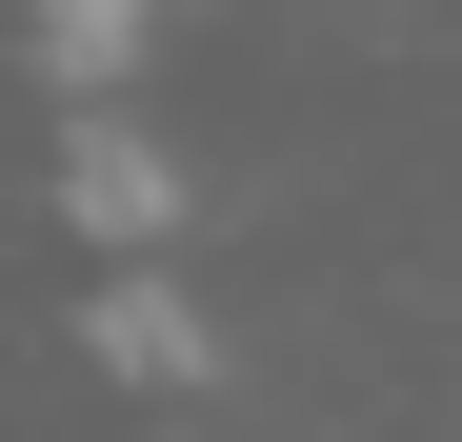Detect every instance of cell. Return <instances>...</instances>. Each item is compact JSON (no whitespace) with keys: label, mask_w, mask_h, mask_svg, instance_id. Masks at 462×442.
Listing matches in <instances>:
<instances>
[{"label":"cell","mask_w":462,"mask_h":442,"mask_svg":"<svg viewBox=\"0 0 462 442\" xmlns=\"http://www.w3.org/2000/svg\"><path fill=\"white\" fill-rule=\"evenodd\" d=\"M21 41H41V81H60V101H121V81H141V41H162V0H21Z\"/></svg>","instance_id":"2"},{"label":"cell","mask_w":462,"mask_h":442,"mask_svg":"<svg viewBox=\"0 0 462 442\" xmlns=\"http://www.w3.org/2000/svg\"><path fill=\"white\" fill-rule=\"evenodd\" d=\"M60 201H81V242H181V161H162L121 101H81V141H60Z\"/></svg>","instance_id":"1"}]
</instances>
